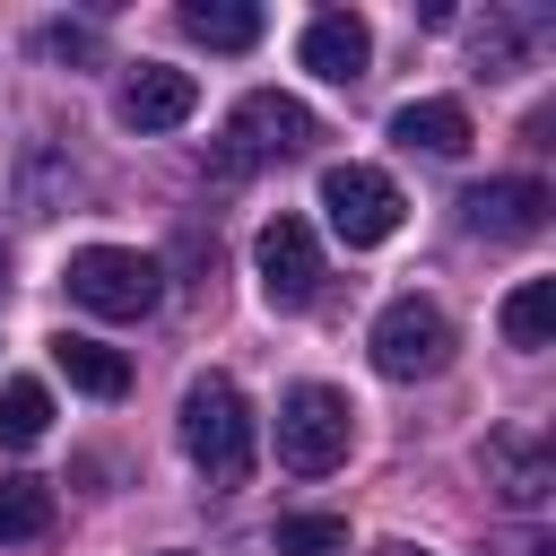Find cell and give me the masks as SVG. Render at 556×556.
Masks as SVG:
<instances>
[{"instance_id": "6", "label": "cell", "mask_w": 556, "mask_h": 556, "mask_svg": "<svg viewBox=\"0 0 556 556\" xmlns=\"http://www.w3.org/2000/svg\"><path fill=\"white\" fill-rule=\"evenodd\" d=\"M321 130H313V113L295 104V96H278V87H261V96H243L235 104V122H226V165H269V156H304Z\"/></svg>"}, {"instance_id": "16", "label": "cell", "mask_w": 556, "mask_h": 556, "mask_svg": "<svg viewBox=\"0 0 556 556\" xmlns=\"http://www.w3.org/2000/svg\"><path fill=\"white\" fill-rule=\"evenodd\" d=\"M495 321H504V339H513V348H530V356H539V348H547V330H556V278H521V287L504 295V313H495Z\"/></svg>"}, {"instance_id": "8", "label": "cell", "mask_w": 556, "mask_h": 556, "mask_svg": "<svg viewBox=\"0 0 556 556\" xmlns=\"http://www.w3.org/2000/svg\"><path fill=\"white\" fill-rule=\"evenodd\" d=\"M547 182H530V174H504V182H478V191H460V226L469 235H486V243H530L539 226H547Z\"/></svg>"}, {"instance_id": "19", "label": "cell", "mask_w": 556, "mask_h": 556, "mask_svg": "<svg viewBox=\"0 0 556 556\" xmlns=\"http://www.w3.org/2000/svg\"><path fill=\"white\" fill-rule=\"evenodd\" d=\"M269 547L278 556H348V521L339 513H295V521L269 530Z\"/></svg>"}, {"instance_id": "23", "label": "cell", "mask_w": 556, "mask_h": 556, "mask_svg": "<svg viewBox=\"0 0 556 556\" xmlns=\"http://www.w3.org/2000/svg\"><path fill=\"white\" fill-rule=\"evenodd\" d=\"M0 287H9V261H0Z\"/></svg>"}, {"instance_id": "9", "label": "cell", "mask_w": 556, "mask_h": 556, "mask_svg": "<svg viewBox=\"0 0 556 556\" xmlns=\"http://www.w3.org/2000/svg\"><path fill=\"white\" fill-rule=\"evenodd\" d=\"M200 113V78L191 70H165V61H139L122 78V122L130 130H182Z\"/></svg>"}, {"instance_id": "4", "label": "cell", "mask_w": 556, "mask_h": 556, "mask_svg": "<svg viewBox=\"0 0 556 556\" xmlns=\"http://www.w3.org/2000/svg\"><path fill=\"white\" fill-rule=\"evenodd\" d=\"M348 434H356V408H348L330 382H295V391L278 400V460H287L295 478L339 469V460H348Z\"/></svg>"}, {"instance_id": "1", "label": "cell", "mask_w": 556, "mask_h": 556, "mask_svg": "<svg viewBox=\"0 0 556 556\" xmlns=\"http://www.w3.org/2000/svg\"><path fill=\"white\" fill-rule=\"evenodd\" d=\"M182 452L208 486H243L252 478V408L226 374H200L182 391Z\"/></svg>"}, {"instance_id": "7", "label": "cell", "mask_w": 556, "mask_h": 556, "mask_svg": "<svg viewBox=\"0 0 556 556\" xmlns=\"http://www.w3.org/2000/svg\"><path fill=\"white\" fill-rule=\"evenodd\" d=\"M252 269H261V295L278 313H304L321 295V243H313V226L304 217H269L261 243H252Z\"/></svg>"}, {"instance_id": "5", "label": "cell", "mask_w": 556, "mask_h": 556, "mask_svg": "<svg viewBox=\"0 0 556 556\" xmlns=\"http://www.w3.org/2000/svg\"><path fill=\"white\" fill-rule=\"evenodd\" d=\"M321 208H330V235L348 243V252H374V243H391L400 235V182L382 174V165H330L321 174Z\"/></svg>"}, {"instance_id": "11", "label": "cell", "mask_w": 556, "mask_h": 556, "mask_svg": "<svg viewBox=\"0 0 556 556\" xmlns=\"http://www.w3.org/2000/svg\"><path fill=\"white\" fill-rule=\"evenodd\" d=\"M365 61H374V35H365V17H348V9H321L313 26H304V70L313 78H365Z\"/></svg>"}, {"instance_id": "17", "label": "cell", "mask_w": 556, "mask_h": 556, "mask_svg": "<svg viewBox=\"0 0 556 556\" xmlns=\"http://www.w3.org/2000/svg\"><path fill=\"white\" fill-rule=\"evenodd\" d=\"M52 530V486L35 478H0V547H26Z\"/></svg>"}, {"instance_id": "12", "label": "cell", "mask_w": 556, "mask_h": 556, "mask_svg": "<svg viewBox=\"0 0 556 556\" xmlns=\"http://www.w3.org/2000/svg\"><path fill=\"white\" fill-rule=\"evenodd\" d=\"M391 139L417 148V156H460V148H469V113H460L452 96H408V104L391 113Z\"/></svg>"}, {"instance_id": "20", "label": "cell", "mask_w": 556, "mask_h": 556, "mask_svg": "<svg viewBox=\"0 0 556 556\" xmlns=\"http://www.w3.org/2000/svg\"><path fill=\"white\" fill-rule=\"evenodd\" d=\"M35 43H43L52 61H87V52H96V35H87V26H43Z\"/></svg>"}, {"instance_id": "15", "label": "cell", "mask_w": 556, "mask_h": 556, "mask_svg": "<svg viewBox=\"0 0 556 556\" xmlns=\"http://www.w3.org/2000/svg\"><path fill=\"white\" fill-rule=\"evenodd\" d=\"M43 434H52V391H43L35 374L0 382V452H26V443H43Z\"/></svg>"}, {"instance_id": "3", "label": "cell", "mask_w": 556, "mask_h": 556, "mask_svg": "<svg viewBox=\"0 0 556 556\" xmlns=\"http://www.w3.org/2000/svg\"><path fill=\"white\" fill-rule=\"evenodd\" d=\"M374 365L391 374V382H426V374H443L452 365V313L434 304V295H391L382 313H374Z\"/></svg>"}, {"instance_id": "21", "label": "cell", "mask_w": 556, "mask_h": 556, "mask_svg": "<svg viewBox=\"0 0 556 556\" xmlns=\"http://www.w3.org/2000/svg\"><path fill=\"white\" fill-rule=\"evenodd\" d=\"M495 556H556V547H547V539H539V530H513V539H504V547H495Z\"/></svg>"}, {"instance_id": "13", "label": "cell", "mask_w": 556, "mask_h": 556, "mask_svg": "<svg viewBox=\"0 0 556 556\" xmlns=\"http://www.w3.org/2000/svg\"><path fill=\"white\" fill-rule=\"evenodd\" d=\"M52 365H61L70 391H87V400H122V391H130V356L104 348V339H87V330H61V339H52Z\"/></svg>"}, {"instance_id": "10", "label": "cell", "mask_w": 556, "mask_h": 556, "mask_svg": "<svg viewBox=\"0 0 556 556\" xmlns=\"http://www.w3.org/2000/svg\"><path fill=\"white\" fill-rule=\"evenodd\" d=\"M486 486H495L513 513H539V504L556 495V452H547L539 434H495V443H486Z\"/></svg>"}, {"instance_id": "18", "label": "cell", "mask_w": 556, "mask_h": 556, "mask_svg": "<svg viewBox=\"0 0 556 556\" xmlns=\"http://www.w3.org/2000/svg\"><path fill=\"white\" fill-rule=\"evenodd\" d=\"M530 43H539V17H486L478 26V70L486 78H513L530 61Z\"/></svg>"}, {"instance_id": "2", "label": "cell", "mask_w": 556, "mask_h": 556, "mask_svg": "<svg viewBox=\"0 0 556 556\" xmlns=\"http://www.w3.org/2000/svg\"><path fill=\"white\" fill-rule=\"evenodd\" d=\"M61 287H70V304H87V313H104V321H139V313H156L165 269H156L148 252H130V243H87V252H70Z\"/></svg>"}, {"instance_id": "22", "label": "cell", "mask_w": 556, "mask_h": 556, "mask_svg": "<svg viewBox=\"0 0 556 556\" xmlns=\"http://www.w3.org/2000/svg\"><path fill=\"white\" fill-rule=\"evenodd\" d=\"M382 556H434V547H408V539H400V547H382Z\"/></svg>"}, {"instance_id": "14", "label": "cell", "mask_w": 556, "mask_h": 556, "mask_svg": "<svg viewBox=\"0 0 556 556\" xmlns=\"http://www.w3.org/2000/svg\"><path fill=\"white\" fill-rule=\"evenodd\" d=\"M261 26H269V17H261L252 0H182V35L208 43V52H252Z\"/></svg>"}]
</instances>
